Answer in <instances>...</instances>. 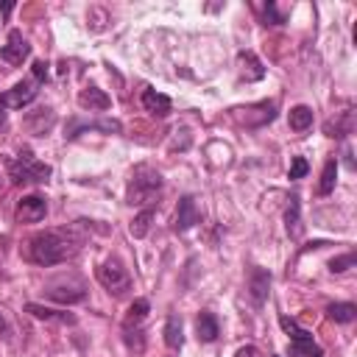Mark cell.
Segmentation results:
<instances>
[{
    "label": "cell",
    "instance_id": "cell-23",
    "mask_svg": "<svg viewBox=\"0 0 357 357\" xmlns=\"http://www.w3.org/2000/svg\"><path fill=\"white\" fill-rule=\"evenodd\" d=\"M335 178H337V159H326L321 181H318V195H329L335 190Z\"/></svg>",
    "mask_w": 357,
    "mask_h": 357
},
{
    "label": "cell",
    "instance_id": "cell-22",
    "mask_svg": "<svg viewBox=\"0 0 357 357\" xmlns=\"http://www.w3.org/2000/svg\"><path fill=\"white\" fill-rule=\"evenodd\" d=\"M287 123L293 131H307L312 126V109L310 106H293L287 114Z\"/></svg>",
    "mask_w": 357,
    "mask_h": 357
},
{
    "label": "cell",
    "instance_id": "cell-6",
    "mask_svg": "<svg viewBox=\"0 0 357 357\" xmlns=\"http://www.w3.org/2000/svg\"><path fill=\"white\" fill-rule=\"evenodd\" d=\"M45 296L53 298V301H61V304H78L86 298V287L78 282V279H56L45 287Z\"/></svg>",
    "mask_w": 357,
    "mask_h": 357
},
{
    "label": "cell",
    "instance_id": "cell-9",
    "mask_svg": "<svg viewBox=\"0 0 357 357\" xmlns=\"http://www.w3.org/2000/svg\"><path fill=\"white\" fill-rule=\"evenodd\" d=\"M17 220L20 223H39L45 215H47V201L42 198V195H36V192H31V195H25V198H20V204H17Z\"/></svg>",
    "mask_w": 357,
    "mask_h": 357
},
{
    "label": "cell",
    "instance_id": "cell-26",
    "mask_svg": "<svg viewBox=\"0 0 357 357\" xmlns=\"http://www.w3.org/2000/svg\"><path fill=\"white\" fill-rule=\"evenodd\" d=\"M123 340H126L128 349L142 351L145 349V332H142V326L139 329H123Z\"/></svg>",
    "mask_w": 357,
    "mask_h": 357
},
{
    "label": "cell",
    "instance_id": "cell-5",
    "mask_svg": "<svg viewBox=\"0 0 357 357\" xmlns=\"http://www.w3.org/2000/svg\"><path fill=\"white\" fill-rule=\"evenodd\" d=\"M36 92H39V81L31 75V78L14 84L11 89H6L0 95V106H6V109H22V106H28L36 98Z\"/></svg>",
    "mask_w": 357,
    "mask_h": 357
},
{
    "label": "cell",
    "instance_id": "cell-20",
    "mask_svg": "<svg viewBox=\"0 0 357 357\" xmlns=\"http://www.w3.org/2000/svg\"><path fill=\"white\" fill-rule=\"evenodd\" d=\"M326 315L335 321V324H351L357 318V307L349 304V301H337V304H329L326 307Z\"/></svg>",
    "mask_w": 357,
    "mask_h": 357
},
{
    "label": "cell",
    "instance_id": "cell-30",
    "mask_svg": "<svg viewBox=\"0 0 357 357\" xmlns=\"http://www.w3.org/2000/svg\"><path fill=\"white\" fill-rule=\"evenodd\" d=\"M31 70H33V78H36L39 84L47 78V64H45V61H33V67H31Z\"/></svg>",
    "mask_w": 357,
    "mask_h": 357
},
{
    "label": "cell",
    "instance_id": "cell-19",
    "mask_svg": "<svg viewBox=\"0 0 357 357\" xmlns=\"http://www.w3.org/2000/svg\"><path fill=\"white\" fill-rule=\"evenodd\" d=\"M25 312H31L33 318H42V321H67V324H75V315H70V312H59V310H50V307H45V304H36V301H31V304H25Z\"/></svg>",
    "mask_w": 357,
    "mask_h": 357
},
{
    "label": "cell",
    "instance_id": "cell-1",
    "mask_svg": "<svg viewBox=\"0 0 357 357\" xmlns=\"http://www.w3.org/2000/svg\"><path fill=\"white\" fill-rule=\"evenodd\" d=\"M84 245V231L81 226H61V229H45L33 234L25 245V257L36 265H59L73 259Z\"/></svg>",
    "mask_w": 357,
    "mask_h": 357
},
{
    "label": "cell",
    "instance_id": "cell-27",
    "mask_svg": "<svg viewBox=\"0 0 357 357\" xmlns=\"http://www.w3.org/2000/svg\"><path fill=\"white\" fill-rule=\"evenodd\" d=\"M354 265V254L349 251V254H343V257H335V259H329V271L332 273H343V271H349Z\"/></svg>",
    "mask_w": 357,
    "mask_h": 357
},
{
    "label": "cell",
    "instance_id": "cell-31",
    "mask_svg": "<svg viewBox=\"0 0 357 357\" xmlns=\"http://www.w3.org/2000/svg\"><path fill=\"white\" fill-rule=\"evenodd\" d=\"M234 357H262V354H259V349H257V346L245 343V346H240V349H237V354H234Z\"/></svg>",
    "mask_w": 357,
    "mask_h": 357
},
{
    "label": "cell",
    "instance_id": "cell-2",
    "mask_svg": "<svg viewBox=\"0 0 357 357\" xmlns=\"http://www.w3.org/2000/svg\"><path fill=\"white\" fill-rule=\"evenodd\" d=\"M159 192H162V173L153 170L151 165H137L128 178V204L131 206L153 204Z\"/></svg>",
    "mask_w": 357,
    "mask_h": 357
},
{
    "label": "cell",
    "instance_id": "cell-14",
    "mask_svg": "<svg viewBox=\"0 0 357 357\" xmlns=\"http://www.w3.org/2000/svg\"><path fill=\"white\" fill-rule=\"evenodd\" d=\"M268 290H271V273L262 271V268H251L248 273V293L257 304H262L268 298Z\"/></svg>",
    "mask_w": 357,
    "mask_h": 357
},
{
    "label": "cell",
    "instance_id": "cell-15",
    "mask_svg": "<svg viewBox=\"0 0 357 357\" xmlns=\"http://www.w3.org/2000/svg\"><path fill=\"white\" fill-rule=\"evenodd\" d=\"M218 332H220V326H218V318L212 315V312H198V318H195V335H198V340L201 343H212L215 337H218Z\"/></svg>",
    "mask_w": 357,
    "mask_h": 357
},
{
    "label": "cell",
    "instance_id": "cell-25",
    "mask_svg": "<svg viewBox=\"0 0 357 357\" xmlns=\"http://www.w3.org/2000/svg\"><path fill=\"white\" fill-rule=\"evenodd\" d=\"M81 128H100V131H114V134H120L123 131V126L117 123V120H98V123H84V126H78V123H73V128H70V134L67 137H75Z\"/></svg>",
    "mask_w": 357,
    "mask_h": 357
},
{
    "label": "cell",
    "instance_id": "cell-34",
    "mask_svg": "<svg viewBox=\"0 0 357 357\" xmlns=\"http://www.w3.org/2000/svg\"><path fill=\"white\" fill-rule=\"evenodd\" d=\"M273 357H276V354H273Z\"/></svg>",
    "mask_w": 357,
    "mask_h": 357
},
{
    "label": "cell",
    "instance_id": "cell-13",
    "mask_svg": "<svg viewBox=\"0 0 357 357\" xmlns=\"http://www.w3.org/2000/svg\"><path fill=\"white\" fill-rule=\"evenodd\" d=\"M78 103H81L84 109H89V112H103V109L112 106V98H109L103 89H98V86H84V89L78 92Z\"/></svg>",
    "mask_w": 357,
    "mask_h": 357
},
{
    "label": "cell",
    "instance_id": "cell-21",
    "mask_svg": "<svg viewBox=\"0 0 357 357\" xmlns=\"http://www.w3.org/2000/svg\"><path fill=\"white\" fill-rule=\"evenodd\" d=\"M165 343L170 349H181L184 332H181V318L178 315H167V321H165Z\"/></svg>",
    "mask_w": 357,
    "mask_h": 357
},
{
    "label": "cell",
    "instance_id": "cell-12",
    "mask_svg": "<svg viewBox=\"0 0 357 357\" xmlns=\"http://www.w3.org/2000/svg\"><path fill=\"white\" fill-rule=\"evenodd\" d=\"M142 106H145V112L153 114V117H167V114L173 112L170 98L162 95V92H156V89H145V92H142Z\"/></svg>",
    "mask_w": 357,
    "mask_h": 357
},
{
    "label": "cell",
    "instance_id": "cell-28",
    "mask_svg": "<svg viewBox=\"0 0 357 357\" xmlns=\"http://www.w3.org/2000/svg\"><path fill=\"white\" fill-rule=\"evenodd\" d=\"M307 170H310V165H307V159L304 156H293V162H290V178L296 181V178H304L307 176Z\"/></svg>",
    "mask_w": 357,
    "mask_h": 357
},
{
    "label": "cell",
    "instance_id": "cell-10",
    "mask_svg": "<svg viewBox=\"0 0 357 357\" xmlns=\"http://www.w3.org/2000/svg\"><path fill=\"white\" fill-rule=\"evenodd\" d=\"M195 223H201V209L195 206L192 195H181L178 206H176V231H187Z\"/></svg>",
    "mask_w": 357,
    "mask_h": 357
},
{
    "label": "cell",
    "instance_id": "cell-33",
    "mask_svg": "<svg viewBox=\"0 0 357 357\" xmlns=\"http://www.w3.org/2000/svg\"><path fill=\"white\" fill-rule=\"evenodd\" d=\"M6 332V321H3V315H0V335Z\"/></svg>",
    "mask_w": 357,
    "mask_h": 357
},
{
    "label": "cell",
    "instance_id": "cell-16",
    "mask_svg": "<svg viewBox=\"0 0 357 357\" xmlns=\"http://www.w3.org/2000/svg\"><path fill=\"white\" fill-rule=\"evenodd\" d=\"M148 312H151V304H148V298H134V304H131V307H128V312H126L123 329H139V326L145 324Z\"/></svg>",
    "mask_w": 357,
    "mask_h": 357
},
{
    "label": "cell",
    "instance_id": "cell-3",
    "mask_svg": "<svg viewBox=\"0 0 357 357\" xmlns=\"http://www.w3.org/2000/svg\"><path fill=\"white\" fill-rule=\"evenodd\" d=\"M8 176L14 184H42L50 178V165L39 162L31 151H22L17 159L8 162Z\"/></svg>",
    "mask_w": 357,
    "mask_h": 357
},
{
    "label": "cell",
    "instance_id": "cell-29",
    "mask_svg": "<svg viewBox=\"0 0 357 357\" xmlns=\"http://www.w3.org/2000/svg\"><path fill=\"white\" fill-rule=\"evenodd\" d=\"M284 20H282V14L276 11V6L273 3H268L265 6V25H282Z\"/></svg>",
    "mask_w": 357,
    "mask_h": 357
},
{
    "label": "cell",
    "instance_id": "cell-4",
    "mask_svg": "<svg viewBox=\"0 0 357 357\" xmlns=\"http://www.w3.org/2000/svg\"><path fill=\"white\" fill-rule=\"evenodd\" d=\"M95 276H98V282H100L109 293H114V296H123L126 290H131V276H128V271L123 268V262H120L117 257L103 259V262L98 265Z\"/></svg>",
    "mask_w": 357,
    "mask_h": 357
},
{
    "label": "cell",
    "instance_id": "cell-17",
    "mask_svg": "<svg viewBox=\"0 0 357 357\" xmlns=\"http://www.w3.org/2000/svg\"><path fill=\"white\" fill-rule=\"evenodd\" d=\"M240 64H243V78L245 81H259V78H265V67H262V61L257 59V53H251V50H240Z\"/></svg>",
    "mask_w": 357,
    "mask_h": 357
},
{
    "label": "cell",
    "instance_id": "cell-11",
    "mask_svg": "<svg viewBox=\"0 0 357 357\" xmlns=\"http://www.w3.org/2000/svg\"><path fill=\"white\" fill-rule=\"evenodd\" d=\"M351 131H354V112H351V109L337 112L332 120L324 123V134H326V137H335V139H343V137H349Z\"/></svg>",
    "mask_w": 357,
    "mask_h": 357
},
{
    "label": "cell",
    "instance_id": "cell-24",
    "mask_svg": "<svg viewBox=\"0 0 357 357\" xmlns=\"http://www.w3.org/2000/svg\"><path fill=\"white\" fill-rule=\"evenodd\" d=\"M151 220H153V206H145V209L131 220V226H128V229H131V234H134L137 240H139V237H145V234H148V229H151Z\"/></svg>",
    "mask_w": 357,
    "mask_h": 357
},
{
    "label": "cell",
    "instance_id": "cell-18",
    "mask_svg": "<svg viewBox=\"0 0 357 357\" xmlns=\"http://www.w3.org/2000/svg\"><path fill=\"white\" fill-rule=\"evenodd\" d=\"M284 226H287V234L293 240L301 237V204H298V195H290V204L284 209Z\"/></svg>",
    "mask_w": 357,
    "mask_h": 357
},
{
    "label": "cell",
    "instance_id": "cell-7",
    "mask_svg": "<svg viewBox=\"0 0 357 357\" xmlns=\"http://www.w3.org/2000/svg\"><path fill=\"white\" fill-rule=\"evenodd\" d=\"M31 56V45H28V39L22 36V31H8V39H6V45L0 47V59L6 61V64H11V67H17V64H22L25 59Z\"/></svg>",
    "mask_w": 357,
    "mask_h": 357
},
{
    "label": "cell",
    "instance_id": "cell-32",
    "mask_svg": "<svg viewBox=\"0 0 357 357\" xmlns=\"http://www.w3.org/2000/svg\"><path fill=\"white\" fill-rule=\"evenodd\" d=\"M307 357H324V351H321V346H315V349H312V351H310Z\"/></svg>",
    "mask_w": 357,
    "mask_h": 357
},
{
    "label": "cell",
    "instance_id": "cell-8",
    "mask_svg": "<svg viewBox=\"0 0 357 357\" xmlns=\"http://www.w3.org/2000/svg\"><path fill=\"white\" fill-rule=\"evenodd\" d=\"M234 112L245 126L259 128V126H265V123H271L276 117V103L273 100H262V103H254V106H245V109H234Z\"/></svg>",
    "mask_w": 357,
    "mask_h": 357
}]
</instances>
